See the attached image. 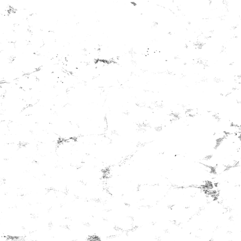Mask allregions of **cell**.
<instances>
[{"label": "cell", "instance_id": "cell-1", "mask_svg": "<svg viewBox=\"0 0 241 241\" xmlns=\"http://www.w3.org/2000/svg\"><path fill=\"white\" fill-rule=\"evenodd\" d=\"M228 168L225 165L222 164H218L212 170V173L216 175H219L224 173L228 170Z\"/></svg>", "mask_w": 241, "mask_h": 241}]
</instances>
